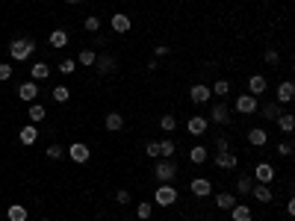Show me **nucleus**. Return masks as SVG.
<instances>
[{"label":"nucleus","instance_id":"25","mask_svg":"<svg viewBox=\"0 0 295 221\" xmlns=\"http://www.w3.org/2000/svg\"><path fill=\"white\" fill-rule=\"evenodd\" d=\"M47 77H50V65H47V62H36V65L30 68V80H36V83H39V80H47Z\"/></svg>","mask_w":295,"mask_h":221},{"label":"nucleus","instance_id":"9","mask_svg":"<svg viewBox=\"0 0 295 221\" xmlns=\"http://www.w3.org/2000/svg\"><path fill=\"white\" fill-rule=\"evenodd\" d=\"M189 189H192V195H195V198H210V195H212V180L195 177L192 183H189Z\"/></svg>","mask_w":295,"mask_h":221},{"label":"nucleus","instance_id":"5","mask_svg":"<svg viewBox=\"0 0 295 221\" xmlns=\"http://www.w3.org/2000/svg\"><path fill=\"white\" fill-rule=\"evenodd\" d=\"M89 156H92V151H89L86 142H71V145H68V159H71V162L83 165V162H89Z\"/></svg>","mask_w":295,"mask_h":221},{"label":"nucleus","instance_id":"7","mask_svg":"<svg viewBox=\"0 0 295 221\" xmlns=\"http://www.w3.org/2000/svg\"><path fill=\"white\" fill-rule=\"evenodd\" d=\"M230 106H227L225 100H219V103H212V112H210V118L216 121V124H222V127H227L230 124Z\"/></svg>","mask_w":295,"mask_h":221},{"label":"nucleus","instance_id":"15","mask_svg":"<svg viewBox=\"0 0 295 221\" xmlns=\"http://www.w3.org/2000/svg\"><path fill=\"white\" fill-rule=\"evenodd\" d=\"M186 130H189V136H204L207 133V118L204 115H192L186 121Z\"/></svg>","mask_w":295,"mask_h":221},{"label":"nucleus","instance_id":"48","mask_svg":"<svg viewBox=\"0 0 295 221\" xmlns=\"http://www.w3.org/2000/svg\"><path fill=\"white\" fill-rule=\"evenodd\" d=\"M65 3H80V0H65Z\"/></svg>","mask_w":295,"mask_h":221},{"label":"nucleus","instance_id":"44","mask_svg":"<svg viewBox=\"0 0 295 221\" xmlns=\"http://www.w3.org/2000/svg\"><path fill=\"white\" fill-rule=\"evenodd\" d=\"M9 77H12V65H9V62H0V83H6Z\"/></svg>","mask_w":295,"mask_h":221},{"label":"nucleus","instance_id":"2","mask_svg":"<svg viewBox=\"0 0 295 221\" xmlns=\"http://www.w3.org/2000/svg\"><path fill=\"white\" fill-rule=\"evenodd\" d=\"M177 198H180V192H177L171 183H159L156 192H154V204H156V207H174Z\"/></svg>","mask_w":295,"mask_h":221},{"label":"nucleus","instance_id":"37","mask_svg":"<svg viewBox=\"0 0 295 221\" xmlns=\"http://www.w3.org/2000/svg\"><path fill=\"white\" fill-rule=\"evenodd\" d=\"M57 71L59 74H74V71H77V59H62L57 65Z\"/></svg>","mask_w":295,"mask_h":221},{"label":"nucleus","instance_id":"24","mask_svg":"<svg viewBox=\"0 0 295 221\" xmlns=\"http://www.w3.org/2000/svg\"><path fill=\"white\" fill-rule=\"evenodd\" d=\"M230 218L233 221H254V209L245 207V204H236V207L230 209Z\"/></svg>","mask_w":295,"mask_h":221},{"label":"nucleus","instance_id":"23","mask_svg":"<svg viewBox=\"0 0 295 221\" xmlns=\"http://www.w3.org/2000/svg\"><path fill=\"white\" fill-rule=\"evenodd\" d=\"M236 204H239L236 195H230V192H219V195H216V207H219V209H227V212H230Z\"/></svg>","mask_w":295,"mask_h":221},{"label":"nucleus","instance_id":"41","mask_svg":"<svg viewBox=\"0 0 295 221\" xmlns=\"http://www.w3.org/2000/svg\"><path fill=\"white\" fill-rule=\"evenodd\" d=\"M263 59H266V65H272V68H278V65H281V53H278V50H266Z\"/></svg>","mask_w":295,"mask_h":221},{"label":"nucleus","instance_id":"49","mask_svg":"<svg viewBox=\"0 0 295 221\" xmlns=\"http://www.w3.org/2000/svg\"><path fill=\"white\" fill-rule=\"evenodd\" d=\"M39 221H50V218H39Z\"/></svg>","mask_w":295,"mask_h":221},{"label":"nucleus","instance_id":"11","mask_svg":"<svg viewBox=\"0 0 295 221\" xmlns=\"http://www.w3.org/2000/svg\"><path fill=\"white\" fill-rule=\"evenodd\" d=\"M110 24H113V33H130V27H133V21H130V15H124V12H115L113 18H110Z\"/></svg>","mask_w":295,"mask_h":221},{"label":"nucleus","instance_id":"12","mask_svg":"<svg viewBox=\"0 0 295 221\" xmlns=\"http://www.w3.org/2000/svg\"><path fill=\"white\" fill-rule=\"evenodd\" d=\"M95 71H98L100 77L113 74V71H115V59L110 53H98V59H95Z\"/></svg>","mask_w":295,"mask_h":221},{"label":"nucleus","instance_id":"33","mask_svg":"<svg viewBox=\"0 0 295 221\" xmlns=\"http://www.w3.org/2000/svg\"><path fill=\"white\" fill-rule=\"evenodd\" d=\"M210 92L216 97H222V100H225V97L230 95V83H227V80H216V83L210 86Z\"/></svg>","mask_w":295,"mask_h":221},{"label":"nucleus","instance_id":"18","mask_svg":"<svg viewBox=\"0 0 295 221\" xmlns=\"http://www.w3.org/2000/svg\"><path fill=\"white\" fill-rule=\"evenodd\" d=\"M257 115L266 118V121H275V118L281 115V103H278V100H269V103H263V106L257 109Z\"/></svg>","mask_w":295,"mask_h":221},{"label":"nucleus","instance_id":"13","mask_svg":"<svg viewBox=\"0 0 295 221\" xmlns=\"http://www.w3.org/2000/svg\"><path fill=\"white\" fill-rule=\"evenodd\" d=\"M212 162H216V168H222V171H230V168H236V165H239V159L233 156V151H227V153H216V156H212Z\"/></svg>","mask_w":295,"mask_h":221},{"label":"nucleus","instance_id":"46","mask_svg":"<svg viewBox=\"0 0 295 221\" xmlns=\"http://www.w3.org/2000/svg\"><path fill=\"white\" fill-rule=\"evenodd\" d=\"M171 50H169V44H156L154 47V59H163V56H169Z\"/></svg>","mask_w":295,"mask_h":221},{"label":"nucleus","instance_id":"20","mask_svg":"<svg viewBox=\"0 0 295 221\" xmlns=\"http://www.w3.org/2000/svg\"><path fill=\"white\" fill-rule=\"evenodd\" d=\"M68 33H65V30H53V33H50V36H47V44H50V47H53V50H62V47H68Z\"/></svg>","mask_w":295,"mask_h":221},{"label":"nucleus","instance_id":"17","mask_svg":"<svg viewBox=\"0 0 295 221\" xmlns=\"http://www.w3.org/2000/svg\"><path fill=\"white\" fill-rule=\"evenodd\" d=\"M36 139H39V124H27V127H21V133H18V142L21 145H36Z\"/></svg>","mask_w":295,"mask_h":221},{"label":"nucleus","instance_id":"4","mask_svg":"<svg viewBox=\"0 0 295 221\" xmlns=\"http://www.w3.org/2000/svg\"><path fill=\"white\" fill-rule=\"evenodd\" d=\"M154 174L159 183H171V180L177 177V162H174V159H156Z\"/></svg>","mask_w":295,"mask_h":221},{"label":"nucleus","instance_id":"1","mask_svg":"<svg viewBox=\"0 0 295 221\" xmlns=\"http://www.w3.org/2000/svg\"><path fill=\"white\" fill-rule=\"evenodd\" d=\"M33 53H36V42L33 39H15V42H9V56L15 62H27Z\"/></svg>","mask_w":295,"mask_h":221},{"label":"nucleus","instance_id":"28","mask_svg":"<svg viewBox=\"0 0 295 221\" xmlns=\"http://www.w3.org/2000/svg\"><path fill=\"white\" fill-rule=\"evenodd\" d=\"M251 186H254V177H251V174H239V180H236V195L248 198V195H251Z\"/></svg>","mask_w":295,"mask_h":221},{"label":"nucleus","instance_id":"10","mask_svg":"<svg viewBox=\"0 0 295 221\" xmlns=\"http://www.w3.org/2000/svg\"><path fill=\"white\" fill-rule=\"evenodd\" d=\"M251 198L257 201V204H272L275 195H272V186H269V183H254V186H251Z\"/></svg>","mask_w":295,"mask_h":221},{"label":"nucleus","instance_id":"39","mask_svg":"<svg viewBox=\"0 0 295 221\" xmlns=\"http://www.w3.org/2000/svg\"><path fill=\"white\" fill-rule=\"evenodd\" d=\"M115 204H118V207H127V204H133V195L127 192V189H118V192H115Z\"/></svg>","mask_w":295,"mask_h":221},{"label":"nucleus","instance_id":"14","mask_svg":"<svg viewBox=\"0 0 295 221\" xmlns=\"http://www.w3.org/2000/svg\"><path fill=\"white\" fill-rule=\"evenodd\" d=\"M18 97L33 103V100L39 97V83H36V80H27V83H21V86H18Z\"/></svg>","mask_w":295,"mask_h":221},{"label":"nucleus","instance_id":"40","mask_svg":"<svg viewBox=\"0 0 295 221\" xmlns=\"http://www.w3.org/2000/svg\"><path fill=\"white\" fill-rule=\"evenodd\" d=\"M212 148H216V153H227V151H230V139H227V136H219L216 142H212Z\"/></svg>","mask_w":295,"mask_h":221},{"label":"nucleus","instance_id":"42","mask_svg":"<svg viewBox=\"0 0 295 221\" xmlns=\"http://www.w3.org/2000/svg\"><path fill=\"white\" fill-rule=\"evenodd\" d=\"M62 156H65V148H62V145H50V148H47V159H62Z\"/></svg>","mask_w":295,"mask_h":221},{"label":"nucleus","instance_id":"36","mask_svg":"<svg viewBox=\"0 0 295 221\" xmlns=\"http://www.w3.org/2000/svg\"><path fill=\"white\" fill-rule=\"evenodd\" d=\"M95 59H98V53L86 47V50H80V53H77V65H95Z\"/></svg>","mask_w":295,"mask_h":221},{"label":"nucleus","instance_id":"29","mask_svg":"<svg viewBox=\"0 0 295 221\" xmlns=\"http://www.w3.org/2000/svg\"><path fill=\"white\" fill-rule=\"evenodd\" d=\"M6 221H27V207L12 204V207L6 209Z\"/></svg>","mask_w":295,"mask_h":221},{"label":"nucleus","instance_id":"47","mask_svg":"<svg viewBox=\"0 0 295 221\" xmlns=\"http://www.w3.org/2000/svg\"><path fill=\"white\" fill-rule=\"evenodd\" d=\"M286 215H295V201H292V198L286 201Z\"/></svg>","mask_w":295,"mask_h":221},{"label":"nucleus","instance_id":"22","mask_svg":"<svg viewBox=\"0 0 295 221\" xmlns=\"http://www.w3.org/2000/svg\"><path fill=\"white\" fill-rule=\"evenodd\" d=\"M295 97V86H292V80H283L281 86H278V103H289Z\"/></svg>","mask_w":295,"mask_h":221},{"label":"nucleus","instance_id":"32","mask_svg":"<svg viewBox=\"0 0 295 221\" xmlns=\"http://www.w3.org/2000/svg\"><path fill=\"white\" fill-rule=\"evenodd\" d=\"M189 159H192V165H204V162H207V148H204V145H195V148L189 151Z\"/></svg>","mask_w":295,"mask_h":221},{"label":"nucleus","instance_id":"50","mask_svg":"<svg viewBox=\"0 0 295 221\" xmlns=\"http://www.w3.org/2000/svg\"><path fill=\"white\" fill-rule=\"evenodd\" d=\"M124 221H136V218H124Z\"/></svg>","mask_w":295,"mask_h":221},{"label":"nucleus","instance_id":"31","mask_svg":"<svg viewBox=\"0 0 295 221\" xmlns=\"http://www.w3.org/2000/svg\"><path fill=\"white\" fill-rule=\"evenodd\" d=\"M156 145H159V156H163V159H171V156H174V151H177V145H174L171 139H159Z\"/></svg>","mask_w":295,"mask_h":221},{"label":"nucleus","instance_id":"3","mask_svg":"<svg viewBox=\"0 0 295 221\" xmlns=\"http://www.w3.org/2000/svg\"><path fill=\"white\" fill-rule=\"evenodd\" d=\"M257 109H260V97L248 95V92L233 100V112H239V115H254Z\"/></svg>","mask_w":295,"mask_h":221},{"label":"nucleus","instance_id":"30","mask_svg":"<svg viewBox=\"0 0 295 221\" xmlns=\"http://www.w3.org/2000/svg\"><path fill=\"white\" fill-rule=\"evenodd\" d=\"M154 215V204L151 201H142V204H136V221H148Z\"/></svg>","mask_w":295,"mask_h":221},{"label":"nucleus","instance_id":"38","mask_svg":"<svg viewBox=\"0 0 295 221\" xmlns=\"http://www.w3.org/2000/svg\"><path fill=\"white\" fill-rule=\"evenodd\" d=\"M83 27H86V33H98V30H100V18H98V15H89V18L83 21Z\"/></svg>","mask_w":295,"mask_h":221},{"label":"nucleus","instance_id":"27","mask_svg":"<svg viewBox=\"0 0 295 221\" xmlns=\"http://www.w3.org/2000/svg\"><path fill=\"white\" fill-rule=\"evenodd\" d=\"M275 121H278V127H281V133H286V136H289V133L295 130V118H292V112H281V115H278Z\"/></svg>","mask_w":295,"mask_h":221},{"label":"nucleus","instance_id":"35","mask_svg":"<svg viewBox=\"0 0 295 221\" xmlns=\"http://www.w3.org/2000/svg\"><path fill=\"white\" fill-rule=\"evenodd\" d=\"M50 95H53V100H57V103H68L71 89H68V86H53V92H50Z\"/></svg>","mask_w":295,"mask_h":221},{"label":"nucleus","instance_id":"34","mask_svg":"<svg viewBox=\"0 0 295 221\" xmlns=\"http://www.w3.org/2000/svg\"><path fill=\"white\" fill-rule=\"evenodd\" d=\"M174 127H177V118H174L171 112H166V115H159V130H163V133H171Z\"/></svg>","mask_w":295,"mask_h":221},{"label":"nucleus","instance_id":"21","mask_svg":"<svg viewBox=\"0 0 295 221\" xmlns=\"http://www.w3.org/2000/svg\"><path fill=\"white\" fill-rule=\"evenodd\" d=\"M269 142V133L263 130V127H254V130H248V145L251 148H263Z\"/></svg>","mask_w":295,"mask_h":221},{"label":"nucleus","instance_id":"16","mask_svg":"<svg viewBox=\"0 0 295 221\" xmlns=\"http://www.w3.org/2000/svg\"><path fill=\"white\" fill-rule=\"evenodd\" d=\"M269 89V80L263 77V74H254L251 80H248V95H254V97H260L263 92Z\"/></svg>","mask_w":295,"mask_h":221},{"label":"nucleus","instance_id":"19","mask_svg":"<svg viewBox=\"0 0 295 221\" xmlns=\"http://www.w3.org/2000/svg\"><path fill=\"white\" fill-rule=\"evenodd\" d=\"M103 127H106L110 133H118V130H124V115H121V112H106V118H103Z\"/></svg>","mask_w":295,"mask_h":221},{"label":"nucleus","instance_id":"6","mask_svg":"<svg viewBox=\"0 0 295 221\" xmlns=\"http://www.w3.org/2000/svg\"><path fill=\"white\" fill-rule=\"evenodd\" d=\"M189 100L192 103H198V106H204V103H210L212 100V92L207 83H195L192 89H189Z\"/></svg>","mask_w":295,"mask_h":221},{"label":"nucleus","instance_id":"8","mask_svg":"<svg viewBox=\"0 0 295 221\" xmlns=\"http://www.w3.org/2000/svg\"><path fill=\"white\" fill-rule=\"evenodd\" d=\"M251 177H254V183H272L275 180V165L272 162H257Z\"/></svg>","mask_w":295,"mask_h":221},{"label":"nucleus","instance_id":"45","mask_svg":"<svg viewBox=\"0 0 295 221\" xmlns=\"http://www.w3.org/2000/svg\"><path fill=\"white\" fill-rule=\"evenodd\" d=\"M145 153H148L151 159H159V145H156V142H148V145H145Z\"/></svg>","mask_w":295,"mask_h":221},{"label":"nucleus","instance_id":"26","mask_svg":"<svg viewBox=\"0 0 295 221\" xmlns=\"http://www.w3.org/2000/svg\"><path fill=\"white\" fill-rule=\"evenodd\" d=\"M44 115H47V109H44L42 103H30V109H27L30 124H42V121H44Z\"/></svg>","mask_w":295,"mask_h":221},{"label":"nucleus","instance_id":"43","mask_svg":"<svg viewBox=\"0 0 295 221\" xmlns=\"http://www.w3.org/2000/svg\"><path fill=\"white\" fill-rule=\"evenodd\" d=\"M278 153H281V156H292V142H289V139H283L281 145H278Z\"/></svg>","mask_w":295,"mask_h":221}]
</instances>
